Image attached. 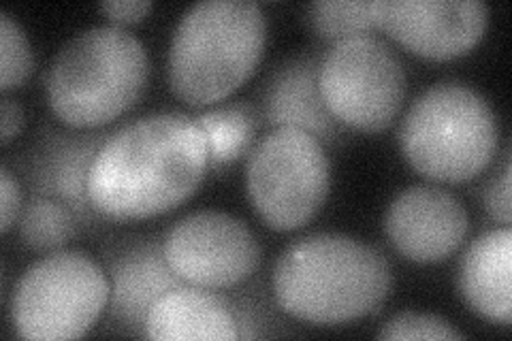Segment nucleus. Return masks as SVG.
Masks as SVG:
<instances>
[{"label":"nucleus","mask_w":512,"mask_h":341,"mask_svg":"<svg viewBox=\"0 0 512 341\" xmlns=\"http://www.w3.org/2000/svg\"><path fill=\"white\" fill-rule=\"evenodd\" d=\"M207 171L210 150L195 118L150 113L114 128L92 162L88 194L111 222L146 220L192 197Z\"/></svg>","instance_id":"obj_1"},{"label":"nucleus","mask_w":512,"mask_h":341,"mask_svg":"<svg viewBox=\"0 0 512 341\" xmlns=\"http://www.w3.org/2000/svg\"><path fill=\"white\" fill-rule=\"evenodd\" d=\"M391 286L387 256L344 233H314L293 241L271 273V290L280 310L320 327L374 314Z\"/></svg>","instance_id":"obj_2"},{"label":"nucleus","mask_w":512,"mask_h":341,"mask_svg":"<svg viewBox=\"0 0 512 341\" xmlns=\"http://www.w3.org/2000/svg\"><path fill=\"white\" fill-rule=\"evenodd\" d=\"M146 45L118 24L79 30L47 64L43 90L69 128H103L131 109L148 86Z\"/></svg>","instance_id":"obj_3"},{"label":"nucleus","mask_w":512,"mask_h":341,"mask_svg":"<svg viewBox=\"0 0 512 341\" xmlns=\"http://www.w3.org/2000/svg\"><path fill=\"white\" fill-rule=\"evenodd\" d=\"M267 20L252 0H201L182 13L167 52L171 92L188 105L227 99L259 67Z\"/></svg>","instance_id":"obj_4"},{"label":"nucleus","mask_w":512,"mask_h":341,"mask_svg":"<svg viewBox=\"0 0 512 341\" xmlns=\"http://www.w3.org/2000/svg\"><path fill=\"white\" fill-rule=\"evenodd\" d=\"M397 137L414 171L434 182L461 184L489 167L500 128L483 94L461 81H438L412 101Z\"/></svg>","instance_id":"obj_5"},{"label":"nucleus","mask_w":512,"mask_h":341,"mask_svg":"<svg viewBox=\"0 0 512 341\" xmlns=\"http://www.w3.org/2000/svg\"><path fill=\"white\" fill-rule=\"evenodd\" d=\"M107 271L82 250L39 258L15 282L9 299L13 331L24 339L84 337L107 310Z\"/></svg>","instance_id":"obj_6"},{"label":"nucleus","mask_w":512,"mask_h":341,"mask_svg":"<svg viewBox=\"0 0 512 341\" xmlns=\"http://www.w3.org/2000/svg\"><path fill=\"white\" fill-rule=\"evenodd\" d=\"M329 186L331 162L325 145L303 128H271L248 154V199L274 231L306 226L325 205Z\"/></svg>","instance_id":"obj_7"},{"label":"nucleus","mask_w":512,"mask_h":341,"mask_svg":"<svg viewBox=\"0 0 512 341\" xmlns=\"http://www.w3.org/2000/svg\"><path fill=\"white\" fill-rule=\"evenodd\" d=\"M318 88L340 124L380 133L402 109L408 79L393 47L370 32L333 41L320 58Z\"/></svg>","instance_id":"obj_8"},{"label":"nucleus","mask_w":512,"mask_h":341,"mask_svg":"<svg viewBox=\"0 0 512 341\" xmlns=\"http://www.w3.org/2000/svg\"><path fill=\"white\" fill-rule=\"evenodd\" d=\"M171 269L186 284L222 290L246 282L261 265L263 248L250 226L218 209H199L175 220L163 235Z\"/></svg>","instance_id":"obj_9"},{"label":"nucleus","mask_w":512,"mask_h":341,"mask_svg":"<svg viewBox=\"0 0 512 341\" xmlns=\"http://www.w3.org/2000/svg\"><path fill=\"white\" fill-rule=\"evenodd\" d=\"M114 128H58L43 126L18 162L22 186L30 194L67 205L84 229H103L107 220L92 207L88 175L92 162Z\"/></svg>","instance_id":"obj_10"},{"label":"nucleus","mask_w":512,"mask_h":341,"mask_svg":"<svg viewBox=\"0 0 512 341\" xmlns=\"http://www.w3.org/2000/svg\"><path fill=\"white\" fill-rule=\"evenodd\" d=\"M487 24L483 0H380L378 5V30L429 60L468 54Z\"/></svg>","instance_id":"obj_11"},{"label":"nucleus","mask_w":512,"mask_h":341,"mask_svg":"<svg viewBox=\"0 0 512 341\" xmlns=\"http://www.w3.org/2000/svg\"><path fill=\"white\" fill-rule=\"evenodd\" d=\"M470 231V218L453 192L434 184L404 188L384 214L391 246L412 263H440L453 256Z\"/></svg>","instance_id":"obj_12"},{"label":"nucleus","mask_w":512,"mask_h":341,"mask_svg":"<svg viewBox=\"0 0 512 341\" xmlns=\"http://www.w3.org/2000/svg\"><path fill=\"white\" fill-rule=\"evenodd\" d=\"M111 284L109 316L131 333L143 335L154 303L167 290L186 284L171 269L163 250V237H128L105 252Z\"/></svg>","instance_id":"obj_13"},{"label":"nucleus","mask_w":512,"mask_h":341,"mask_svg":"<svg viewBox=\"0 0 512 341\" xmlns=\"http://www.w3.org/2000/svg\"><path fill=\"white\" fill-rule=\"evenodd\" d=\"M323 52L308 50L286 58L269 73L261 94L265 126H297L325 143H340L346 126L333 118L318 88V67Z\"/></svg>","instance_id":"obj_14"},{"label":"nucleus","mask_w":512,"mask_h":341,"mask_svg":"<svg viewBox=\"0 0 512 341\" xmlns=\"http://www.w3.org/2000/svg\"><path fill=\"white\" fill-rule=\"evenodd\" d=\"M512 231L510 226L478 235L463 252L457 288L470 310L491 322L510 324L512 297Z\"/></svg>","instance_id":"obj_15"},{"label":"nucleus","mask_w":512,"mask_h":341,"mask_svg":"<svg viewBox=\"0 0 512 341\" xmlns=\"http://www.w3.org/2000/svg\"><path fill=\"white\" fill-rule=\"evenodd\" d=\"M143 335L150 339H239L237 322L224 297L210 288L182 284L167 290L146 318Z\"/></svg>","instance_id":"obj_16"},{"label":"nucleus","mask_w":512,"mask_h":341,"mask_svg":"<svg viewBox=\"0 0 512 341\" xmlns=\"http://www.w3.org/2000/svg\"><path fill=\"white\" fill-rule=\"evenodd\" d=\"M195 122L210 150V167L220 171L244 158L254 148V137L259 131V113L248 101H235L231 105H218L195 116Z\"/></svg>","instance_id":"obj_17"},{"label":"nucleus","mask_w":512,"mask_h":341,"mask_svg":"<svg viewBox=\"0 0 512 341\" xmlns=\"http://www.w3.org/2000/svg\"><path fill=\"white\" fill-rule=\"evenodd\" d=\"M18 226L22 241L37 252L62 250L82 229L67 205L50 197H39V194H30L24 201Z\"/></svg>","instance_id":"obj_18"},{"label":"nucleus","mask_w":512,"mask_h":341,"mask_svg":"<svg viewBox=\"0 0 512 341\" xmlns=\"http://www.w3.org/2000/svg\"><path fill=\"white\" fill-rule=\"evenodd\" d=\"M378 5L380 0H316L308 7V22L331 41L370 35L378 30Z\"/></svg>","instance_id":"obj_19"},{"label":"nucleus","mask_w":512,"mask_h":341,"mask_svg":"<svg viewBox=\"0 0 512 341\" xmlns=\"http://www.w3.org/2000/svg\"><path fill=\"white\" fill-rule=\"evenodd\" d=\"M35 69L26 30L9 11H0V90L20 88Z\"/></svg>","instance_id":"obj_20"},{"label":"nucleus","mask_w":512,"mask_h":341,"mask_svg":"<svg viewBox=\"0 0 512 341\" xmlns=\"http://www.w3.org/2000/svg\"><path fill=\"white\" fill-rule=\"evenodd\" d=\"M380 339H463L451 322L419 312H402L382 324Z\"/></svg>","instance_id":"obj_21"},{"label":"nucleus","mask_w":512,"mask_h":341,"mask_svg":"<svg viewBox=\"0 0 512 341\" xmlns=\"http://www.w3.org/2000/svg\"><path fill=\"white\" fill-rule=\"evenodd\" d=\"M229 310L237 322L239 339H256L278 335L276 327L280 320L267 310V305L256 297H224Z\"/></svg>","instance_id":"obj_22"},{"label":"nucleus","mask_w":512,"mask_h":341,"mask_svg":"<svg viewBox=\"0 0 512 341\" xmlns=\"http://www.w3.org/2000/svg\"><path fill=\"white\" fill-rule=\"evenodd\" d=\"M510 156H506L504 169L498 177L485 186L483 192V203L485 209L489 211V216L493 220L502 222L504 226H510L512 222V201H510Z\"/></svg>","instance_id":"obj_23"},{"label":"nucleus","mask_w":512,"mask_h":341,"mask_svg":"<svg viewBox=\"0 0 512 341\" xmlns=\"http://www.w3.org/2000/svg\"><path fill=\"white\" fill-rule=\"evenodd\" d=\"M24 207L22 182L11 173L7 165L0 167V231L9 233L18 222Z\"/></svg>","instance_id":"obj_24"},{"label":"nucleus","mask_w":512,"mask_h":341,"mask_svg":"<svg viewBox=\"0 0 512 341\" xmlns=\"http://www.w3.org/2000/svg\"><path fill=\"white\" fill-rule=\"evenodd\" d=\"M99 9L107 15L111 22L120 24H135L141 22L152 9L150 0H107L101 3Z\"/></svg>","instance_id":"obj_25"},{"label":"nucleus","mask_w":512,"mask_h":341,"mask_svg":"<svg viewBox=\"0 0 512 341\" xmlns=\"http://www.w3.org/2000/svg\"><path fill=\"white\" fill-rule=\"evenodd\" d=\"M0 118H3V145H9L15 137L20 135V131L24 128V107L9 99V96H3V101H0Z\"/></svg>","instance_id":"obj_26"}]
</instances>
